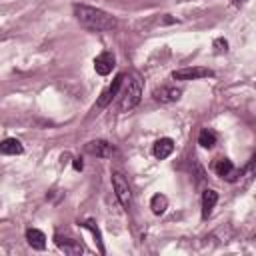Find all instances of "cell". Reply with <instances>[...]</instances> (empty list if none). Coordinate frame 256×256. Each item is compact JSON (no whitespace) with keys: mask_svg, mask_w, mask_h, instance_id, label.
Returning <instances> with one entry per match:
<instances>
[{"mask_svg":"<svg viewBox=\"0 0 256 256\" xmlns=\"http://www.w3.org/2000/svg\"><path fill=\"white\" fill-rule=\"evenodd\" d=\"M72 12L76 16V20L80 24H84L86 28L90 30H100V32H106V30H114L118 26V20L100 10V8H94V6H86V4H74L72 6Z\"/></svg>","mask_w":256,"mask_h":256,"instance_id":"1","label":"cell"},{"mask_svg":"<svg viewBox=\"0 0 256 256\" xmlns=\"http://www.w3.org/2000/svg\"><path fill=\"white\" fill-rule=\"evenodd\" d=\"M142 98V80L138 74L132 76V80L128 82V88L124 90L122 94V100H120V110L126 112V110H132Z\"/></svg>","mask_w":256,"mask_h":256,"instance_id":"2","label":"cell"},{"mask_svg":"<svg viewBox=\"0 0 256 256\" xmlns=\"http://www.w3.org/2000/svg\"><path fill=\"white\" fill-rule=\"evenodd\" d=\"M110 178H112V186H114V194H116L118 202L128 210V206H130V202H132V194H130V186H128V180H126L118 170H112Z\"/></svg>","mask_w":256,"mask_h":256,"instance_id":"3","label":"cell"},{"mask_svg":"<svg viewBox=\"0 0 256 256\" xmlns=\"http://www.w3.org/2000/svg\"><path fill=\"white\" fill-rule=\"evenodd\" d=\"M208 76H214V72L204 66H188V68H180V70L172 72L174 80H200V78H208Z\"/></svg>","mask_w":256,"mask_h":256,"instance_id":"4","label":"cell"},{"mask_svg":"<svg viewBox=\"0 0 256 256\" xmlns=\"http://www.w3.org/2000/svg\"><path fill=\"white\" fill-rule=\"evenodd\" d=\"M122 82H124V74H118V76L112 80V84H110L108 88H104V90H102L100 98H98V100H96V104H94V110H100V108L108 106V104L116 98V94H118V90H120Z\"/></svg>","mask_w":256,"mask_h":256,"instance_id":"5","label":"cell"},{"mask_svg":"<svg viewBox=\"0 0 256 256\" xmlns=\"http://www.w3.org/2000/svg\"><path fill=\"white\" fill-rule=\"evenodd\" d=\"M84 150L88 154H92V156H98V158H110L114 154V146L110 142H106V140H90L84 146Z\"/></svg>","mask_w":256,"mask_h":256,"instance_id":"6","label":"cell"},{"mask_svg":"<svg viewBox=\"0 0 256 256\" xmlns=\"http://www.w3.org/2000/svg\"><path fill=\"white\" fill-rule=\"evenodd\" d=\"M182 96V88H176V86H160V88H154L152 92V98L156 102H176L180 100Z\"/></svg>","mask_w":256,"mask_h":256,"instance_id":"7","label":"cell"},{"mask_svg":"<svg viewBox=\"0 0 256 256\" xmlns=\"http://www.w3.org/2000/svg\"><path fill=\"white\" fill-rule=\"evenodd\" d=\"M54 242H56V246H58L64 254L78 256V254H82V252H84V246H82L78 240H74V238H64V236L56 234V236H54Z\"/></svg>","mask_w":256,"mask_h":256,"instance_id":"8","label":"cell"},{"mask_svg":"<svg viewBox=\"0 0 256 256\" xmlns=\"http://www.w3.org/2000/svg\"><path fill=\"white\" fill-rule=\"evenodd\" d=\"M114 62H116V58H114L112 52H100L94 58V68H96V72L100 76H108L112 72V68H114Z\"/></svg>","mask_w":256,"mask_h":256,"instance_id":"9","label":"cell"},{"mask_svg":"<svg viewBox=\"0 0 256 256\" xmlns=\"http://www.w3.org/2000/svg\"><path fill=\"white\" fill-rule=\"evenodd\" d=\"M214 172H216L220 178H226V180H230V182H234L236 176H238V170L234 168L232 160H228V158H218V160L214 162Z\"/></svg>","mask_w":256,"mask_h":256,"instance_id":"10","label":"cell"},{"mask_svg":"<svg viewBox=\"0 0 256 256\" xmlns=\"http://www.w3.org/2000/svg\"><path fill=\"white\" fill-rule=\"evenodd\" d=\"M172 150H174V142H172V138H160V140H156V142H154V148H152V152H154V156H156L158 160L168 158V156L172 154Z\"/></svg>","mask_w":256,"mask_h":256,"instance_id":"11","label":"cell"},{"mask_svg":"<svg viewBox=\"0 0 256 256\" xmlns=\"http://www.w3.org/2000/svg\"><path fill=\"white\" fill-rule=\"evenodd\" d=\"M216 202H218V192L216 190H204L202 192V216L204 218H208L210 214H212V208L216 206Z\"/></svg>","mask_w":256,"mask_h":256,"instance_id":"12","label":"cell"},{"mask_svg":"<svg viewBox=\"0 0 256 256\" xmlns=\"http://www.w3.org/2000/svg\"><path fill=\"white\" fill-rule=\"evenodd\" d=\"M26 240H28V244H30L32 248H36V250H44V248H46V236H44V232L38 230V228H28V230H26Z\"/></svg>","mask_w":256,"mask_h":256,"instance_id":"13","label":"cell"},{"mask_svg":"<svg viewBox=\"0 0 256 256\" xmlns=\"http://www.w3.org/2000/svg\"><path fill=\"white\" fill-rule=\"evenodd\" d=\"M22 152H24V148L16 138H6V140L0 142V154L14 156V154H22Z\"/></svg>","mask_w":256,"mask_h":256,"instance_id":"14","label":"cell"},{"mask_svg":"<svg viewBox=\"0 0 256 256\" xmlns=\"http://www.w3.org/2000/svg\"><path fill=\"white\" fill-rule=\"evenodd\" d=\"M80 226L92 232L94 242H96V246H98V252H100V254H104V252H106V248H104V244H102V234H100V228L96 226V222H94V220H86V222H82Z\"/></svg>","mask_w":256,"mask_h":256,"instance_id":"15","label":"cell"},{"mask_svg":"<svg viewBox=\"0 0 256 256\" xmlns=\"http://www.w3.org/2000/svg\"><path fill=\"white\" fill-rule=\"evenodd\" d=\"M150 208H152V212H154L156 216L164 214L166 208H168V198H166L164 194H154L152 200H150Z\"/></svg>","mask_w":256,"mask_h":256,"instance_id":"16","label":"cell"},{"mask_svg":"<svg viewBox=\"0 0 256 256\" xmlns=\"http://www.w3.org/2000/svg\"><path fill=\"white\" fill-rule=\"evenodd\" d=\"M198 144L202 148H212L216 144V134L210 130V128H202L200 134H198Z\"/></svg>","mask_w":256,"mask_h":256,"instance_id":"17","label":"cell"},{"mask_svg":"<svg viewBox=\"0 0 256 256\" xmlns=\"http://www.w3.org/2000/svg\"><path fill=\"white\" fill-rule=\"evenodd\" d=\"M214 48H216V52H226L228 50V42L224 38H216L214 40Z\"/></svg>","mask_w":256,"mask_h":256,"instance_id":"18","label":"cell"},{"mask_svg":"<svg viewBox=\"0 0 256 256\" xmlns=\"http://www.w3.org/2000/svg\"><path fill=\"white\" fill-rule=\"evenodd\" d=\"M72 166H74V170H82V168H84V164H82V160H80V158H74Z\"/></svg>","mask_w":256,"mask_h":256,"instance_id":"19","label":"cell"},{"mask_svg":"<svg viewBox=\"0 0 256 256\" xmlns=\"http://www.w3.org/2000/svg\"><path fill=\"white\" fill-rule=\"evenodd\" d=\"M230 2L234 4V6H242V4H246L248 0H230Z\"/></svg>","mask_w":256,"mask_h":256,"instance_id":"20","label":"cell"}]
</instances>
